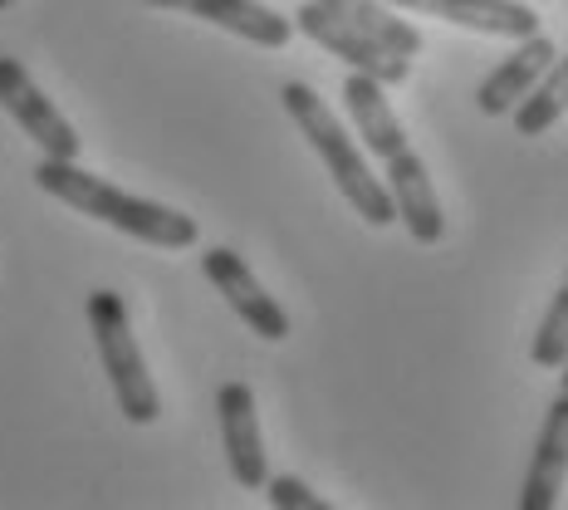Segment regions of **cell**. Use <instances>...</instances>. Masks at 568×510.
<instances>
[{"label": "cell", "instance_id": "17", "mask_svg": "<svg viewBox=\"0 0 568 510\" xmlns=\"http://www.w3.org/2000/svg\"><path fill=\"white\" fill-rule=\"evenodd\" d=\"M559 373H564V393H568V359H564V369H559Z\"/></svg>", "mask_w": 568, "mask_h": 510}, {"label": "cell", "instance_id": "18", "mask_svg": "<svg viewBox=\"0 0 568 510\" xmlns=\"http://www.w3.org/2000/svg\"><path fill=\"white\" fill-rule=\"evenodd\" d=\"M0 10H10V0H0Z\"/></svg>", "mask_w": 568, "mask_h": 510}, {"label": "cell", "instance_id": "15", "mask_svg": "<svg viewBox=\"0 0 568 510\" xmlns=\"http://www.w3.org/2000/svg\"><path fill=\"white\" fill-rule=\"evenodd\" d=\"M529 359H535L539 369H554V373L564 369V359H568V280H564V290L554 294L549 314L539 319V334H535Z\"/></svg>", "mask_w": 568, "mask_h": 510}, {"label": "cell", "instance_id": "3", "mask_svg": "<svg viewBox=\"0 0 568 510\" xmlns=\"http://www.w3.org/2000/svg\"><path fill=\"white\" fill-rule=\"evenodd\" d=\"M280 99H284V109H290L294 123H300V133L310 138V148L324 158V168L338 182V192L348 197V207L358 211L368 227H393V221H397L393 187H383V177H373L368 158H363L358 142L348 138L343 118L328 109V103L318 99L310 84H300V79H290V84L280 89Z\"/></svg>", "mask_w": 568, "mask_h": 510}, {"label": "cell", "instance_id": "7", "mask_svg": "<svg viewBox=\"0 0 568 510\" xmlns=\"http://www.w3.org/2000/svg\"><path fill=\"white\" fill-rule=\"evenodd\" d=\"M0 109L26 128L30 142H40L44 158H79V133L64 113L44 99V89L26 74V64L0 54Z\"/></svg>", "mask_w": 568, "mask_h": 510}, {"label": "cell", "instance_id": "12", "mask_svg": "<svg viewBox=\"0 0 568 510\" xmlns=\"http://www.w3.org/2000/svg\"><path fill=\"white\" fill-rule=\"evenodd\" d=\"M564 481H568V393H559L544 412L535 461H529L525 491H519V510H554Z\"/></svg>", "mask_w": 568, "mask_h": 510}, {"label": "cell", "instance_id": "16", "mask_svg": "<svg viewBox=\"0 0 568 510\" xmlns=\"http://www.w3.org/2000/svg\"><path fill=\"white\" fill-rule=\"evenodd\" d=\"M265 496H270V506H275V510H334L324 496H314L300 477H270Z\"/></svg>", "mask_w": 568, "mask_h": 510}, {"label": "cell", "instance_id": "6", "mask_svg": "<svg viewBox=\"0 0 568 510\" xmlns=\"http://www.w3.org/2000/svg\"><path fill=\"white\" fill-rule=\"evenodd\" d=\"M201 276L216 284V294H226V304L265 343L290 339V314L280 310L275 294H265V284L255 280V270L245 266L241 251H231V246H211V251H201Z\"/></svg>", "mask_w": 568, "mask_h": 510}, {"label": "cell", "instance_id": "10", "mask_svg": "<svg viewBox=\"0 0 568 510\" xmlns=\"http://www.w3.org/2000/svg\"><path fill=\"white\" fill-rule=\"evenodd\" d=\"M554 59H559V50H554L549 34H529V40H519V50L510 59H500V64L485 74V84L476 89L480 113L485 118L515 113V103H525L529 93H535V84L554 69Z\"/></svg>", "mask_w": 568, "mask_h": 510}, {"label": "cell", "instance_id": "4", "mask_svg": "<svg viewBox=\"0 0 568 510\" xmlns=\"http://www.w3.org/2000/svg\"><path fill=\"white\" fill-rule=\"evenodd\" d=\"M84 314H89V334L99 343L103 373H109V383H113L118 412L133 427H152L162 418V398L148 373V359H142V349H138L133 324H128V304L118 300L113 290H89Z\"/></svg>", "mask_w": 568, "mask_h": 510}, {"label": "cell", "instance_id": "14", "mask_svg": "<svg viewBox=\"0 0 568 510\" xmlns=\"http://www.w3.org/2000/svg\"><path fill=\"white\" fill-rule=\"evenodd\" d=\"M568 113V54L554 59V69L535 84L525 103H515V133L519 138H539Z\"/></svg>", "mask_w": 568, "mask_h": 510}, {"label": "cell", "instance_id": "11", "mask_svg": "<svg viewBox=\"0 0 568 510\" xmlns=\"http://www.w3.org/2000/svg\"><path fill=\"white\" fill-rule=\"evenodd\" d=\"M387 6L452 20L460 30L500 34V40H529V34H539V16L529 6H519V0H387Z\"/></svg>", "mask_w": 568, "mask_h": 510}, {"label": "cell", "instance_id": "8", "mask_svg": "<svg viewBox=\"0 0 568 510\" xmlns=\"http://www.w3.org/2000/svg\"><path fill=\"white\" fill-rule=\"evenodd\" d=\"M216 418H221V437H226V461H231L235 486H245V491H265L270 467H265V437H260L255 388L251 383H221Z\"/></svg>", "mask_w": 568, "mask_h": 510}, {"label": "cell", "instance_id": "13", "mask_svg": "<svg viewBox=\"0 0 568 510\" xmlns=\"http://www.w3.org/2000/svg\"><path fill=\"white\" fill-rule=\"evenodd\" d=\"M318 6H328L338 20H348L353 30H363L368 40L383 44V50H393L402 59L422 54V30L412 26V20H402L397 6H387V0H318Z\"/></svg>", "mask_w": 568, "mask_h": 510}, {"label": "cell", "instance_id": "9", "mask_svg": "<svg viewBox=\"0 0 568 510\" xmlns=\"http://www.w3.org/2000/svg\"><path fill=\"white\" fill-rule=\"evenodd\" d=\"M142 6L186 10V16L211 20V26L241 34V40L265 44V50H284V44L294 40V16H280L265 0H142Z\"/></svg>", "mask_w": 568, "mask_h": 510}, {"label": "cell", "instance_id": "1", "mask_svg": "<svg viewBox=\"0 0 568 510\" xmlns=\"http://www.w3.org/2000/svg\"><path fill=\"white\" fill-rule=\"evenodd\" d=\"M343 103H348V118L358 123L368 152L387 168V187L397 197V221L407 227V236L417 246H442V236H446L442 201H436V187L426 177V162L417 158V148L402 133L393 103H387V84L363 74V69H353L343 79Z\"/></svg>", "mask_w": 568, "mask_h": 510}, {"label": "cell", "instance_id": "5", "mask_svg": "<svg viewBox=\"0 0 568 510\" xmlns=\"http://www.w3.org/2000/svg\"><path fill=\"white\" fill-rule=\"evenodd\" d=\"M294 30H304L318 50H328L334 59H348V69H363V74L383 79L387 89H397L412 79V59L383 50L377 40H368L363 30H353L348 20H338L334 10L318 6V0H304V6L294 10Z\"/></svg>", "mask_w": 568, "mask_h": 510}, {"label": "cell", "instance_id": "2", "mask_svg": "<svg viewBox=\"0 0 568 510\" xmlns=\"http://www.w3.org/2000/svg\"><path fill=\"white\" fill-rule=\"evenodd\" d=\"M30 177L40 182V192L59 197L64 207L84 211L93 221H109L113 231L133 236V241H148V246H162V251H186L201 236L196 221L182 217L176 207H162V201H148V197H128L123 187L84 172L79 158H40Z\"/></svg>", "mask_w": 568, "mask_h": 510}]
</instances>
